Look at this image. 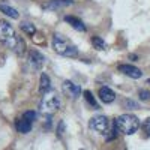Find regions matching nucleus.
I'll return each instance as SVG.
<instances>
[{"label": "nucleus", "instance_id": "obj_18", "mask_svg": "<svg viewBox=\"0 0 150 150\" xmlns=\"http://www.w3.org/2000/svg\"><path fill=\"white\" fill-rule=\"evenodd\" d=\"M23 119H26V120H29V122H35L36 120V112L35 111H27V112H24L23 114Z\"/></svg>", "mask_w": 150, "mask_h": 150}, {"label": "nucleus", "instance_id": "obj_22", "mask_svg": "<svg viewBox=\"0 0 150 150\" xmlns=\"http://www.w3.org/2000/svg\"><path fill=\"white\" fill-rule=\"evenodd\" d=\"M63 129H65V123H63V122H60V123H59V129H57V131H59V135L63 134Z\"/></svg>", "mask_w": 150, "mask_h": 150}, {"label": "nucleus", "instance_id": "obj_17", "mask_svg": "<svg viewBox=\"0 0 150 150\" xmlns=\"http://www.w3.org/2000/svg\"><path fill=\"white\" fill-rule=\"evenodd\" d=\"M92 45H93L96 50H105V47H107L105 41L102 39L101 36H93V38H92Z\"/></svg>", "mask_w": 150, "mask_h": 150}, {"label": "nucleus", "instance_id": "obj_8", "mask_svg": "<svg viewBox=\"0 0 150 150\" xmlns=\"http://www.w3.org/2000/svg\"><path fill=\"white\" fill-rule=\"evenodd\" d=\"M119 71H120L122 74H125L126 77L134 78V80H138V78L143 77L141 69L135 68V66H132V65H120V66H119Z\"/></svg>", "mask_w": 150, "mask_h": 150}, {"label": "nucleus", "instance_id": "obj_3", "mask_svg": "<svg viewBox=\"0 0 150 150\" xmlns=\"http://www.w3.org/2000/svg\"><path fill=\"white\" fill-rule=\"evenodd\" d=\"M53 50L63 57H72V59L78 57V48L69 39H66L63 35H59V33L53 36Z\"/></svg>", "mask_w": 150, "mask_h": 150}, {"label": "nucleus", "instance_id": "obj_11", "mask_svg": "<svg viewBox=\"0 0 150 150\" xmlns=\"http://www.w3.org/2000/svg\"><path fill=\"white\" fill-rule=\"evenodd\" d=\"M65 21L71 24V27H72V29L78 30V32H86V24H84L80 18L72 17V15H66V17H65Z\"/></svg>", "mask_w": 150, "mask_h": 150}, {"label": "nucleus", "instance_id": "obj_19", "mask_svg": "<svg viewBox=\"0 0 150 150\" xmlns=\"http://www.w3.org/2000/svg\"><path fill=\"white\" fill-rule=\"evenodd\" d=\"M143 131L146 132L147 137H150V117L144 120V123H143Z\"/></svg>", "mask_w": 150, "mask_h": 150}, {"label": "nucleus", "instance_id": "obj_13", "mask_svg": "<svg viewBox=\"0 0 150 150\" xmlns=\"http://www.w3.org/2000/svg\"><path fill=\"white\" fill-rule=\"evenodd\" d=\"M39 90H41V93H50V90H51V80H50V77H48L45 72L41 74Z\"/></svg>", "mask_w": 150, "mask_h": 150}, {"label": "nucleus", "instance_id": "obj_1", "mask_svg": "<svg viewBox=\"0 0 150 150\" xmlns=\"http://www.w3.org/2000/svg\"><path fill=\"white\" fill-rule=\"evenodd\" d=\"M0 41L5 45H8L11 50H14L17 54H23L24 48H26L21 38L17 36L14 27L5 20H0Z\"/></svg>", "mask_w": 150, "mask_h": 150}, {"label": "nucleus", "instance_id": "obj_23", "mask_svg": "<svg viewBox=\"0 0 150 150\" xmlns=\"http://www.w3.org/2000/svg\"><path fill=\"white\" fill-rule=\"evenodd\" d=\"M147 84H150V78H149V80H147Z\"/></svg>", "mask_w": 150, "mask_h": 150}, {"label": "nucleus", "instance_id": "obj_6", "mask_svg": "<svg viewBox=\"0 0 150 150\" xmlns=\"http://www.w3.org/2000/svg\"><path fill=\"white\" fill-rule=\"evenodd\" d=\"M62 90H63V93L72 99H77L80 95H81V87L78 84H75L69 80L63 81V86H62Z\"/></svg>", "mask_w": 150, "mask_h": 150}, {"label": "nucleus", "instance_id": "obj_4", "mask_svg": "<svg viewBox=\"0 0 150 150\" xmlns=\"http://www.w3.org/2000/svg\"><path fill=\"white\" fill-rule=\"evenodd\" d=\"M60 108V98L54 93H47L42 99V104H41V110L44 114H50L51 116L53 112H56Z\"/></svg>", "mask_w": 150, "mask_h": 150}, {"label": "nucleus", "instance_id": "obj_20", "mask_svg": "<svg viewBox=\"0 0 150 150\" xmlns=\"http://www.w3.org/2000/svg\"><path fill=\"white\" fill-rule=\"evenodd\" d=\"M138 95H140L141 101H147V99H150V92L149 90H140Z\"/></svg>", "mask_w": 150, "mask_h": 150}, {"label": "nucleus", "instance_id": "obj_21", "mask_svg": "<svg viewBox=\"0 0 150 150\" xmlns=\"http://www.w3.org/2000/svg\"><path fill=\"white\" fill-rule=\"evenodd\" d=\"M125 105H126L128 108H138V104L131 101V99H128V101H125Z\"/></svg>", "mask_w": 150, "mask_h": 150}, {"label": "nucleus", "instance_id": "obj_12", "mask_svg": "<svg viewBox=\"0 0 150 150\" xmlns=\"http://www.w3.org/2000/svg\"><path fill=\"white\" fill-rule=\"evenodd\" d=\"M32 126H33V123L29 122V120H26V119H23V117L18 119L17 123H15L17 131L21 132V134H27V132H30V131H32Z\"/></svg>", "mask_w": 150, "mask_h": 150}, {"label": "nucleus", "instance_id": "obj_10", "mask_svg": "<svg viewBox=\"0 0 150 150\" xmlns=\"http://www.w3.org/2000/svg\"><path fill=\"white\" fill-rule=\"evenodd\" d=\"M29 62L33 66V69H39L44 63V56L36 50H32V51H29Z\"/></svg>", "mask_w": 150, "mask_h": 150}, {"label": "nucleus", "instance_id": "obj_5", "mask_svg": "<svg viewBox=\"0 0 150 150\" xmlns=\"http://www.w3.org/2000/svg\"><path fill=\"white\" fill-rule=\"evenodd\" d=\"M89 128L96 132V134H101V135H105L108 132V128H110V123H108V119L102 114L99 116H93L89 122Z\"/></svg>", "mask_w": 150, "mask_h": 150}, {"label": "nucleus", "instance_id": "obj_16", "mask_svg": "<svg viewBox=\"0 0 150 150\" xmlns=\"http://www.w3.org/2000/svg\"><path fill=\"white\" fill-rule=\"evenodd\" d=\"M84 98H86L87 104H89V105H90L93 110H98V108H99L98 102L95 101V96H93V93H92L90 90H86V92H84Z\"/></svg>", "mask_w": 150, "mask_h": 150}, {"label": "nucleus", "instance_id": "obj_7", "mask_svg": "<svg viewBox=\"0 0 150 150\" xmlns=\"http://www.w3.org/2000/svg\"><path fill=\"white\" fill-rule=\"evenodd\" d=\"M75 3V0H48V2L44 5L45 11H57L62 8H66Z\"/></svg>", "mask_w": 150, "mask_h": 150}, {"label": "nucleus", "instance_id": "obj_2", "mask_svg": "<svg viewBox=\"0 0 150 150\" xmlns=\"http://www.w3.org/2000/svg\"><path fill=\"white\" fill-rule=\"evenodd\" d=\"M117 134H125V135H132L138 131L140 128V120L134 114H122L119 116L114 123H112Z\"/></svg>", "mask_w": 150, "mask_h": 150}, {"label": "nucleus", "instance_id": "obj_9", "mask_svg": "<svg viewBox=\"0 0 150 150\" xmlns=\"http://www.w3.org/2000/svg\"><path fill=\"white\" fill-rule=\"evenodd\" d=\"M99 99H101L104 104H111V102L116 99V93L112 92L110 87L104 86V87H101V89H99Z\"/></svg>", "mask_w": 150, "mask_h": 150}, {"label": "nucleus", "instance_id": "obj_14", "mask_svg": "<svg viewBox=\"0 0 150 150\" xmlns=\"http://www.w3.org/2000/svg\"><path fill=\"white\" fill-rule=\"evenodd\" d=\"M0 12H3L5 15H8V17H11V18H14V20H17V18L20 17L18 11H17L15 8H12V6L6 5V3H0Z\"/></svg>", "mask_w": 150, "mask_h": 150}, {"label": "nucleus", "instance_id": "obj_15", "mask_svg": "<svg viewBox=\"0 0 150 150\" xmlns=\"http://www.w3.org/2000/svg\"><path fill=\"white\" fill-rule=\"evenodd\" d=\"M21 30L26 33V35H30V36L36 33V27L33 26L32 23H29V21H23L21 23Z\"/></svg>", "mask_w": 150, "mask_h": 150}]
</instances>
